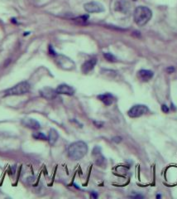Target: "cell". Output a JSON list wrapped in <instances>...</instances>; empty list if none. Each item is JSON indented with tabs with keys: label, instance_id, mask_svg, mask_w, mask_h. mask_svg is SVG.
I'll list each match as a JSON object with an SVG mask.
<instances>
[{
	"label": "cell",
	"instance_id": "obj_1",
	"mask_svg": "<svg viewBox=\"0 0 177 199\" xmlns=\"http://www.w3.org/2000/svg\"><path fill=\"white\" fill-rule=\"evenodd\" d=\"M88 146L83 141H76L71 144L68 148V155L73 160H80L86 155Z\"/></svg>",
	"mask_w": 177,
	"mask_h": 199
},
{
	"label": "cell",
	"instance_id": "obj_3",
	"mask_svg": "<svg viewBox=\"0 0 177 199\" xmlns=\"http://www.w3.org/2000/svg\"><path fill=\"white\" fill-rule=\"evenodd\" d=\"M30 85L27 81H23L17 84L12 88L7 90L5 91V95H20L26 94L29 91Z\"/></svg>",
	"mask_w": 177,
	"mask_h": 199
},
{
	"label": "cell",
	"instance_id": "obj_2",
	"mask_svg": "<svg viewBox=\"0 0 177 199\" xmlns=\"http://www.w3.org/2000/svg\"><path fill=\"white\" fill-rule=\"evenodd\" d=\"M151 16H152V12L150 9H148V7L139 6L135 9L133 18H134L135 23L138 26L142 27L150 21Z\"/></svg>",
	"mask_w": 177,
	"mask_h": 199
},
{
	"label": "cell",
	"instance_id": "obj_24",
	"mask_svg": "<svg viewBox=\"0 0 177 199\" xmlns=\"http://www.w3.org/2000/svg\"><path fill=\"white\" fill-rule=\"evenodd\" d=\"M133 1H136V0H133Z\"/></svg>",
	"mask_w": 177,
	"mask_h": 199
},
{
	"label": "cell",
	"instance_id": "obj_23",
	"mask_svg": "<svg viewBox=\"0 0 177 199\" xmlns=\"http://www.w3.org/2000/svg\"><path fill=\"white\" fill-rule=\"evenodd\" d=\"M157 198H160V197H161V195H157Z\"/></svg>",
	"mask_w": 177,
	"mask_h": 199
},
{
	"label": "cell",
	"instance_id": "obj_6",
	"mask_svg": "<svg viewBox=\"0 0 177 199\" xmlns=\"http://www.w3.org/2000/svg\"><path fill=\"white\" fill-rule=\"evenodd\" d=\"M114 9L117 12L127 13L130 10V3L126 0H118L114 4Z\"/></svg>",
	"mask_w": 177,
	"mask_h": 199
},
{
	"label": "cell",
	"instance_id": "obj_13",
	"mask_svg": "<svg viewBox=\"0 0 177 199\" xmlns=\"http://www.w3.org/2000/svg\"><path fill=\"white\" fill-rule=\"evenodd\" d=\"M93 156L95 158V163L98 165H102L104 162V158L101 155L100 148L99 147H95L94 151H93Z\"/></svg>",
	"mask_w": 177,
	"mask_h": 199
},
{
	"label": "cell",
	"instance_id": "obj_8",
	"mask_svg": "<svg viewBox=\"0 0 177 199\" xmlns=\"http://www.w3.org/2000/svg\"><path fill=\"white\" fill-rule=\"evenodd\" d=\"M22 124L27 128L32 129V130H38L41 127V125L37 120H36L32 118H25L23 119Z\"/></svg>",
	"mask_w": 177,
	"mask_h": 199
},
{
	"label": "cell",
	"instance_id": "obj_20",
	"mask_svg": "<svg viewBox=\"0 0 177 199\" xmlns=\"http://www.w3.org/2000/svg\"><path fill=\"white\" fill-rule=\"evenodd\" d=\"M113 141H114V142H116V143H119V142H121V138H120V137H114V138H113Z\"/></svg>",
	"mask_w": 177,
	"mask_h": 199
},
{
	"label": "cell",
	"instance_id": "obj_5",
	"mask_svg": "<svg viewBox=\"0 0 177 199\" xmlns=\"http://www.w3.org/2000/svg\"><path fill=\"white\" fill-rule=\"evenodd\" d=\"M84 9L86 12L94 13V12H101L104 11V8L101 3L98 2H89L84 5Z\"/></svg>",
	"mask_w": 177,
	"mask_h": 199
},
{
	"label": "cell",
	"instance_id": "obj_18",
	"mask_svg": "<svg viewBox=\"0 0 177 199\" xmlns=\"http://www.w3.org/2000/svg\"><path fill=\"white\" fill-rule=\"evenodd\" d=\"M161 110H162V111L164 112V113H168L170 109H169V107L167 106V105H161Z\"/></svg>",
	"mask_w": 177,
	"mask_h": 199
},
{
	"label": "cell",
	"instance_id": "obj_12",
	"mask_svg": "<svg viewBox=\"0 0 177 199\" xmlns=\"http://www.w3.org/2000/svg\"><path fill=\"white\" fill-rule=\"evenodd\" d=\"M98 99H99L103 104L106 105H110L113 103L114 101V97L113 96V95L109 94V93H106V94H103V95H98Z\"/></svg>",
	"mask_w": 177,
	"mask_h": 199
},
{
	"label": "cell",
	"instance_id": "obj_7",
	"mask_svg": "<svg viewBox=\"0 0 177 199\" xmlns=\"http://www.w3.org/2000/svg\"><path fill=\"white\" fill-rule=\"evenodd\" d=\"M56 91L57 94H63V95H74L75 90L73 87H71L69 85L66 84H61L60 85L57 89L56 90Z\"/></svg>",
	"mask_w": 177,
	"mask_h": 199
},
{
	"label": "cell",
	"instance_id": "obj_15",
	"mask_svg": "<svg viewBox=\"0 0 177 199\" xmlns=\"http://www.w3.org/2000/svg\"><path fill=\"white\" fill-rule=\"evenodd\" d=\"M33 138H35L36 140H47V136H46L43 133H41V132H35V133H33Z\"/></svg>",
	"mask_w": 177,
	"mask_h": 199
},
{
	"label": "cell",
	"instance_id": "obj_14",
	"mask_svg": "<svg viewBox=\"0 0 177 199\" xmlns=\"http://www.w3.org/2000/svg\"><path fill=\"white\" fill-rule=\"evenodd\" d=\"M58 137H59V135H58L57 131L55 129H51L49 132V136L47 138V140L50 143V144H51V145L55 144V143L58 140Z\"/></svg>",
	"mask_w": 177,
	"mask_h": 199
},
{
	"label": "cell",
	"instance_id": "obj_10",
	"mask_svg": "<svg viewBox=\"0 0 177 199\" xmlns=\"http://www.w3.org/2000/svg\"><path fill=\"white\" fill-rule=\"evenodd\" d=\"M40 94H41L42 97L50 100V99H53L56 96V94H57V93H56V91H54L53 89H51L50 87H45V88L40 91Z\"/></svg>",
	"mask_w": 177,
	"mask_h": 199
},
{
	"label": "cell",
	"instance_id": "obj_21",
	"mask_svg": "<svg viewBox=\"0 0 177 199\" xmlns=\"http://www.w3.org/2000/svg\"><path fill=\"white\" fill-rule=\"evenodd\" d=\"M95 124L96 125H98L97 127H101V126L103 125V123H98V122H95Z\"/></svg>",
	"mask_w": 177,
	"mask_h": 199
},
{
	"label": "cell",
	"instance_id": "obj_19",
	"mask_svg": "<svg viewBox=\"0 0 177 199\" xmlns=\"http://www.w3.org/2000/svg\"><path fill=\"white\" fill-rule=\"evenodd\" d=\"M166 71H167L168 73H172V72H174L175 71V68L173 67V66H170V67H168V68L166 69Z\"/></svg>",
	"mask_w": 177,
	"mask_h": 199
},
{
	"label": "cell",
	"instance_id": "obj_4",
	"mask_svg": "<svg viewBox=\"0 0 177 199\" xmlns=\"http://www.w3.org/2000/svg\"><path fill=\"white\" fill-rule=\"evenodd\" d=\"M148 110H148V106H146L144 105H133L128 110L127 115L131 118H137L148 113Z\"/></svg>",
	"mask_w": 177,
	"mask_h": 199
},
{
	"label": "cell",
	"instance_id": "obj_9",
	"mask_svg": "<svg viewBox=\"0 0 177 199\" xmlns=\"http://www.w3.org/2000/svg\"><path fill=\"white\" fill-rule=\"evenodd\" d=\"M96 63H97V60L95 59V58H92V59L88 60L87 62L84 63L82 66V71L85 73V74H87L88 73L89 71H91L94 67L96 65Z\"/></svg>",
	"mask_w": 177,
	"mask_h": 199
},
{
	"label": "cell",
	"instance_id": "obj_22",
	"mask_svg": "<svg viewBox=\"0 0 177 199\" xmlns=\"http://www.w3.org/2000/svg\"><path fill=\"white\" fill-rule=\"evenodd\" d=\"M92 196L94 197H97L98 195H97V194H95V193H92Z\"/></svg>",
	"mask_w": 177,
	"mask_h": 199
},
{
	"label": "cell",
	"instance_id": "obj_17",
	"mask_svg": "<svg viewBox=\"0 0 177 199\" xmlns=\"http://www.w3.org/2000/svg\"><path fill=\"white\" fill-rule=\"evenodd\" d=\"M88 16H81L80 18H75V20L78 22H86L87 21V19H88Z\"/></svg>",
	"mask_w": 177,
	"mask_h": 199
},
{
	"label": "cell",
	"instance_id": "obj_11",
	"mask_svg": "<svg viewBox=\"0 0 177 199\" xmlns=\"http://www.w3.org/2000/svg\"><path fill=\"white\" fill-rule=\"evenodd\" d=\"M153 76V72L149 70H141L138 71V78L142 81H148Z\"/></svg>",
	"mask_w": 177,
	"mask_h": 199
},
{
	"label": "cell",
	"instance_id": "obj_16",
	"mask_svg": "<svg viewBox=\"0 0 177 199\" xmlns=\"http://www.w3.org/2000/svg\"><path fill=\"white\" fill-rule=\"evenodd\" d=\"M103 56L104 57L106 58V60H108L109 62H116V57L113 55L112 53H110V52H105V53H103Z\"/></svg>",
	"mask_w": 177,
	"mask_h": 199
}]
</instances>
